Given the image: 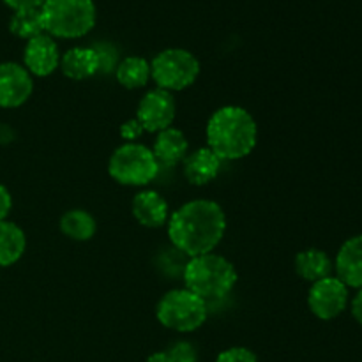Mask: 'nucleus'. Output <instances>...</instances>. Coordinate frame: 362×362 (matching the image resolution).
Wrapping results in <instances>:
<instances>
[{"instance_id":"obj_1","label":"nucleus","mask_w":362,"mask_h":362,"mask_svg":"<svg viewBox=\"0 0 362 362\" xmlns=\"http://www.w3.org/2000/svg\"><path fill=\"white\" fill-rule=\"evenodd\" d=\"M226 232V216L212 200H191L168 218V237L186 257L214 253Z\"/></svg>"},{"instance_id":"obj_2","label":"nucleus","mask_w":362,"mask_h":362,"mask_svg":"<svg viewBox=\"0 0 362 362\" xmlns=\"http://www.w3.org/2000/svg\"><path fill=\"white\" fill-rule=\"evenodd\" d=\"M258 126L253 115L240 106L216 110L207 124V147L221 161H237L253 152Z\"/></svg>"},{"instance_id":"obj_3","label":"nucleus","mask_w":362,"mask_h":362,"mask_svg":"<svg viewBox=\"0 0 362 362\" xmlns=\"http://www.w3.org/2000/svg\"><path fill=\"white\" fill-rule=\"evenodd\" d=\"M182 276L186 288L202 297L205 303L225 299L237 285V271L233 264L216 253L189 258Z\"/></svg>"},{"instance_id":"obj_4","label":"nucleus","mask_w":362,"mask_h":362,"mask_svg":"<svg viewBox=\"0 0 362 362\" xmlns=\"http://www.w3.org/2000/svg\"><path fill=\"white\" fill-rule=\"evenodd\" d=\"M45 32L53 39H78L94 28V0H45L41 6Z\"/></svg>"},{"instance_id":"obj_5","label":"nucleus","mask_w":362,"mask_h":362,"mask_svg":"<svg viewBox=\"0 0 362 362\" xmlns=\"http://www.w3.org/2000/svg\"><path fill=\"white\" fill-rule=\"evenodd\" d=\"M156 317L163 327L186 334L205 324L209 317V304L187 288H175L159 299Z\"/></svg>"},{"instance_id":"obj_6","label":"nucleus","mask_w":362,"mask_h":362,"mask_svg":"<svg viewBox=\"0 0 362 362\" xmlns=\"http://www.w3.org/2000/svg\"><path fill=\"white\" fill-rule=\"evenodd\" d=\"M159 163L147 145L122 144L115 148L108 163V172L122 186H147L158 177Z\"/></svg>"},{"instance_id":"obj_7","label":"nucleus","mask_w":362,"mask_h":362,"mask_svg":"<svg viewBox=\"0 0 362 362\" xmlns=\"http://www.w3.org/2000/svg\"><path fill=\"white\" fill-rule=\"evenodd\" d=\"M198 74L200 62L193 53L182 48L163 49L151 62L152 80L163 90H184L197 81Z\"/></svg>"},{"instance_id":"obj_8","label":"nucleus","mask_w":362,"mask_h":362,"mask_svg":"<svg viewBox=\"0 0 362 362\" xmlns=\"http://www.w3.org/2000/svg\"><path fill=\"white\" fill-rule=\"evenodd\" d=\"M349 304V286L336 276L313 283L308 293V306L311 313L320 320H334L346 310Z\"/></svg>"},{"instance_id":"obj_9","label":"nucleus","mask_w":362,"mask_h":362,"mask_svg":"<svg viewBox=\"0 0 362 362\" xmlns=\"http://www.w3.org/2000/svg\"><path fill=\"white\" fill-rule=\"evenodd\" d=\"M175 112L177 105L172 92L154 88L141 98L136 110V119L147 133H161V131L172 127L173 120H175Z\"/></svg>"},{"instance_id":"obj_10","label":"nucleus","mask_w":362,"mask_h":362,"mask_svg":"<svg viewBox=\"0 0 362 362\" xmlns=\"http://www.w3.org/2000/svg\"><path fill=\"white\" fill-rule=\"evenodd\" d=\"M34 92L32 74L18 62H0V108H20Z\"/></svg>"},{"instance_id":"obj_11","label":"nucleus","mask_w":362,"mask_h":362,"mask_svg":"<svg viewBox=\"0 0 362 362\" xmlns=\"http://www.w3.org/2000/svg\"><path fill=\"white\" fill-rule=\"evenodd\" d=\"M60 52L55 39L48 34L27 41L23 49V67L37 78H46L55 73L60 66Z\"/></svg>"},{"instance_id":"obj_12","label":"nucleus","mask_w":362,"mask_h":362,"mask_svg":"<svg viewBox=\"0 0 362 362\" xmlns=\"http://www.w3.org/2000/svg\"><path fill=\"white\" fill-rule=\"evenodd\" d=\"M336 278L349 288H362V235L350 237L336 255Z\"/></svg>"},{"instance_id":"obj_13","label":"nucleus","mask_w":362,"mask_h":362,"mask_svg":"<svg viewBox=\"0 0 362 362\" xmlns=\"http://www.w3.org/2000/svg\"><path fill=\"white\" fill-rule=\"evenodd\" d=\"M134 219L145 228H161L165 223H168L170 207L168 202L158 193V191H141L133 198L131 205Z\"/></svg>"},{"instance_id":"obj_14","label":"nucleus","mask_w":362,"mask_h":362,"mask_svg":"<svg viewBox=\"0 0 362 362\" xmlns=\"http://www.w3.org/2000/svg\"><path fill=\"white\" fill-rule=\"evenodd\" d=\"M59 67L69 80H88L99 73V57L92 46H74L60 57Z\"/></svg>"},{"instance_id":"obj_15","label":"nucleus","mask_w":362,"mask_h":362,"mask_svg":"<svg viewBox=\"0 0 362 362\" xmlns=\"http://www.w3.org/2000/svg\"><path fill=\"white\" fill-rule=\"evenodd\" d=\"M221 159L209 147L197 148L184 159V175L193 186H205L219 175Z\"/></svg>"},{"instance_id":"obj_16","label":"nucleus","mask_w":362,"mask_h":362,"mask_svg":"<svg viewBox=\"0 0 362 362\" xmlns=\"http://www.w3.org/2000/svg\"><path fill=\"white\" fill-rule=\"evenodd\" d=\"M154 152L156 159H158L159 166H173L179 165L184 161L189 152V141H187L186 134L175 127H168V129L158 133V138L154 141Z\"/></svg>"},{"instance_id":"obj_17","label":"nucleus","mask_w":362,"mask_h":362,"mask_svg":"<svg viewBox=\"0 0 362 362\" xmlns=\"http://www.w3.org/2000/svg\"><path fill=\"white\" fill-rule=\"evenodd\" d=\"M334 269V264L329 258L325 251L317 250V247H310V250L300 251L296 257V272L299 278L304 281H310L311 285L320 279L329 278Z\"/></svg>"},{"instance_id":"obj_18","label":"nucleus","mask_w":362,"mask_h":362,"mask_svg":"<svg viewBox=\"0 0 362 362\" xmlns=\"http://www.w3.org/2000/svg\"><path fill=\"white\" fill-rule=\"evenodd\" d=\"M27 250L25 232L13 221H0V269L21 260Z\"/></svg>"},{"instance_id":"obj_19","label":"nucleus","mask_w":362,"mask_h":362,"mask_svg":"<svg viewBox=\"0 0 362 362\" xmlns=\"http://www.w3.org/2000/svg\"><path fill=\"white\" fill-rule=\"evenodd\" d=\"M117 81H119L122 87L134 90V88H141L148 83L151 80V62L144 57H126L124 60H120L119 66L115 69Z\"/></svg>"},{"instance_id":"obj_20","label":"nucleus","mask_w":362,"mask_h":362,"mask_svg":"<svg viewBox=\"0 0 362 362\" xmlns=\"http://www.w3.org/2000/svg\"><path fill=\"white\" fill-rule=\"evenodd\" d=\"M95 230H98V225H95L94 216L87 211H81V209L67 211L60 218V232L69 239L78 240V243L90 240L95 235Z\"/></svg>"},{"instance_id":"obj_21","label":"nucleus","mask_w":362,"mask_h":362,"mask_svg":"<svg viewBox=\"0 0 362 362\" xmlns=\"http://www.w3.org/2000/svg\"><path fill=\"white\" fill-rule=\"evenodd\" d=\"M9 30L18 39H25V41H30L37 35L46 34L41 9L13 11V16L9 20Z\"/></svg>"},{"instance_id":"obj_22","label":"nucleus","mask_w":362,"mask_h":362,"mask_svg":"<svg viewBox=\"0 0 362 362\" xmlns=\"http://www.w3.org/2000/svg\"><path fill=\"white\" fill-rule=\"evenodd\" d=\"M92 48L95 49L99 57V73H112L117 69V59H119V53H117L115 46L110 45V42H98Z\"/></svg>"},{"instance_id":"obj_23","label":"nucleus","mask_w":362,"mask_h":362,"mask_svg":"<svg viewBox=\"0 0 362 362\" xmlns=\"http://www.w3.org/2000/svg\"><path fill=\"white\" fill-rule=\"evenodd\" d=\"M166 354H168L172 362H197L198 361L197 349H194L189 341L173 343Z\"/></svg>"},{"instance_id":"obj_24","label":"nucleus","mask_w":362,"mask_h":362,"mask_svg":"<svg viewBox=\"0 0 362 362\" xmlns=\"http://www.w3.org/2000/svg\"><path fill=\"white\" fill-rule=\"evenodd\" d=\"M216 362H258V359L250 349L233 346V349H228L225 350V352L219 354Z\"/></svg>"},{"instance_id":"obj_25","label":"nucleus","mask_w":362,"mask_h":362,"mask_svg":"<svg viewBox=\"0 0 362 362\" xmlns=\"http://www.w3.org/2000/svg\"><path fill=\"white\" fill-rule=\"evenodd\" d=\"M144 133L145 131L144 127H141V124L138 122V119H131L120 126V136L126 140V144H133V141H136Z\"/></svg>"},{"instance_id":"obj_26","label":"nucleus","mask_w":362,"mask_h":362,"mask_svg":"<svg viewBox=\"0 0 362 362\" xmlns=\"http://www.w3.org/2000/svg\"><path fill=\"white\" fill-rule=\"evenodd\" d=\"M13 209V197L4 184H0V221H6Z\"/></svg>"},{"instance_id":"obj_27","label":"nucleus","mask_w":362,"mask_h":362,"mask_svg":"<svg viewBox=\"0 0 362 362\" xmlns=\"http://www.w3.org/2000/svg\"><path fill=\"white\" fill-rule=\"evenodd\" d=\"M7 7L13 11H25V9H41L45 0H2Z\"/></svg>"},{"instance_id":"obj_28","label":"nucleus","mask_w":362,"mask_h":362,"mask_svg":"<svg viewBox=\"0 0 362 362\" xmlns=\"http://www.w3.org/2000/svg\"><path fill=\"white\" fill-rule=\"evenodd\" d=\"M16 140V131L6 122H0V145L6 147V145H11Z\"/></svg>"},{"instance_id":"obj_29","label":"nucleus","mask_w":362,"mask_h":362,"mask_svg":"<svg viewBox=\"0 0 362 362\" xmlns=\"http://www.w3.org/2000/svg\"><path fill=\"white\" fill-rule=\"evenodd\" d=\"M352 315L357 320V324L362 325V288L357 292V296L352 300Z\"/></svg>"},{"instance_id":"obj_30","label":"nucleus","mask_w":362,"mask_h":362,"mask_svg":"<svg viewBox=\"0 0 362 362\" xmlns=\"http://www.w3.org/2000/svg\"><path fill=\"white\" fill-rule=\"evenodd\" d=\"M145 362H172V359H170V356L166 352H156Z\"/></svg>"}]
</instances>
